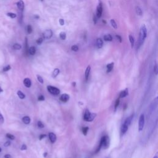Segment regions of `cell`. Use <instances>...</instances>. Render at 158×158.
<instances>
[{"instance_id": "obj_13", "label": "cell", "mask_w": 158, "mask_h": 158, "mask_svg": "<svg viewBox=\"0 0 158 158\" xmlns=\"http://www.w3.org/2000/svg\"><path fill=\"white\" fill-rule=\"evenodd\" d=\"M129 95V93H128V90L127 89H125V90L122 91V92H121V93H120L119 97L120 98H125L127 95Z\"/></svg>"}, {"instance_id": "obj_28", "label": "cell", "mask_w": 158, "mask_h": 158, "mask_svg": "<svg viewBox=\"0 0 158 158\" xmlns=\"http://www.w3.org/2000/svg\"><path fill=\"white\" fill-rule=\"evenodd\" d=\"M59 37H60L61 40H65V38H66V33H65V32H60V34H59Z\"/></svg>"}, {"instance_id": "obj_36", "label": "cell", "mask_w": 158, "mask_h": 158, "mask_svg": "<svg viewBox=\"0 0 158 158\" xmlns=\"http://www.w3.org/2000/svg\"><path fill=\"white\" fill-rule=\"evenodd\" d=\"M37 125L38 126L39 128H43L45 126H44V124L41 122V121H38L37 123Z\"/></svg>"}, {"instance_id": "obj_17", "label": "cell", "mask_w": 158, "mask_h": 158, "mask_svg": "<svg viewBox=\"0 0 158 158\" xmlns=\"http://www.w3.org/2000/svg\"><path fill=\"white\" fill-rule=\"evenodd\" d=\"M28 53H29L30 55H34L36 53V48L35 46H31L28 50Z\"/></svg>"}, {"instance_id": "obj_46", "label": "cell", "mask_w": 158, "mask_h": 158, "mask_svg": "<svg viewBox=\"0 0 158 158\" xmlns=\"http://www.w3.org/2000/svg\"><path fill=\"white\" fill-rule=\"evenodd\" d=\"M46 136V135H45V134H42V135H40V136H39V139H40V140H42L43 138H45Z\"/></svg>"}, {"instance_id": "obj_40", "label": "cell", "mask_w": 158, "mask_h": 158, "mask_svg": "<svg viewBox=\"0 0 158 158\" xmlns=\"http://www.w3.org/2000/svg\"><path fill=\"white\" fill-rule=\"evenodd\" d=\"M36 42H37V43L38 45H41V44L42 43V42H43V39H42V38H38Z\"/></svg>"}, {"instance_id": "obj_29", "label": "cell", "mask_w": 158, "mask_h": 158, "mask_svg": "<svg viewBox=\"0 0 158 158\" xmlns=\"http://www.w3.org/2000/svg\"><path fill=\"white\" fill-rule=\"evenodd\" d=\"M7 16H8V17L12 18V19H14V18H16V17H17V15H16L15 13H7Z\"/></svg>"}, {"instance_id": "obj_3", "label": "cell", "mask_w": 158, "mask_h": 158, "mask_svg": "<svg viewBox=\"0 0 158 158\" xmlns=\"http://www.w3.org/2000/svg\"><path fill=\"white\" fill-rule=\"evenodd\" d=\"M47 90L50 93L53 95H58L60 93V90L56 87H53V86H48Z\"/></svg>"}, {"instance_id": "obj_4", "label": "cell", "mask_w": 158, "mask_h": 158, "mask_svg": "<svg viewBox=\"0 0 158 158\" xmlns=\"http://www.w3.org/2000/svg\"><path fill=\"white\" fill-rule=\"evenodd\" d=\"M102 4L101 1H99V3H98V6L96 8V16L98 18H100L102 16Z\"/></svg>"}, {"instance_id": "obj_27", "label": "cell", "mask_w": 158, "mask_h": 158, "mask_svg": "<svg viewBox=\"0 0 158 158\" xmlns=\"http://www.w3.org/2000/svg\"><path fill=\"white\" fill-rule=\"evenodd\" d=\"M13 48L16 50H20V49L22 48V46H21V45H20V44L15 43L13 45Z\"/></svg>"}, {"instance_id": "obj_32", "label": "cell", "mask_w": 158, "mask_h": 158, "mask_svg": "<svg viewBox=\"0 0 158 158\" xmlns=\"http://www.w3.org/2000/svg\"><path fill=\"white\" fill-rule=\"evenodd\" d=\"M37 77L38 81L40 83V84H43V78H42L40 75H37Z\"/></svg>"}, {"instance_id": "obj_47", "label": "cell", "mask_w": 158, "mask_h": 158, "mask_svg": "<svg viewBox=\"0 0 158 158\" xmlns=\"http://www.w3.org/2000/svg\"><path fill=\"white\" fill-rule=\"evenodd\" d=\"M116 38L117 39L118 41H119V42H122V38H121L119 35H117L116 36Z\"/></svg>"}, {"instance_id": "obj_50", "label": "cell", "mask_w": 158, "mask_h": 158, "mask_svg": "<svg viewBox=\"0 0 158 158\" xmlns=\"http://www.w3.org/2000/svg\"><path fill=\"white\" fill-rule=\"evenodd\" d=\"M44 157H46V155H47V153H44Z\"/></svg>"}, {"instance_id": "obj_12", "label": "cell", "mask_w": 158, "mask_h": 158, "mask_svg": "<svg viewBox=\"0 0 158 158\" xmlns=\"http://www.w3.org/2000/svg\"><path fill=\"white\" fill-rule=\"evenodd\" d=\"M90 70H91V67L90 65L87 67V69L85 70V79L86 80H88V77L90 75Z\"/></svg>"}, {"instance_id": "obj_31", "label": "cell", "mask_w": 158, "mask_h": 158, "mask_svg": "<svg viewBox=\"0 0 158 158\" xmlns=\"http://www.w3.org/2000/svg\"><path fill=\"white\" fill-rule=\"evenodd\" d=\"M88 131V127H83L82 128V132L84 135H87V133Z\"/></svg>"}, {"instance_id": "obj_38", "label": "cell", "mask_w": 158, "mask_h": 158, "mask_svg": "<svg viewBox=\"0 0 158 158\" xmlns=\"http://www.w3.org/2000/svg\"><path fill=\"white\" fill-rule=\"evenodd\" d=\"M38 101H44V100H45V97H44V96H43V95H40V96H38Z\"/></svg>"}, {"instance_id": "obj_54", "label": "cell", "mask_w": 158, "mask_h": 158, "mask_svg": "<svg viewBox=\"0 0 158 158\" xmlns=\"http://www.w3.org/2000/svg\"><path fill=\"white\" fill-rule=\"evenodd\" d=\"M1 151H2L1 148H0V152H1Z\"/></svg>"}, {"instance_id": "obj_11", "label": "cell", "mask_w": 158, "mask_h": 158, "mask_svg": "<svg viewBox=\"0 0 158 158\" xmlns=\"http://www.w3.org/2000/svg\"><path fill=\"white\" fill-rule=\"evenodd\" d=\"M128 128H129V126H127L125 124H123L122 127H121V133H122V135H124V134H125L127 132Z\"/></svg>"}, {"instance_id": "obj_41", "label": "cell", "mask_w": 158, "mask_h": 158, "mask_svg": "<svg viewBox=\"0 0 158 158\" xmlns=\"http://www.w3.org/2000/svg\"><path fill=\"white\" fill-rule=\"evenodd\" d=\"M97 19H98V17H96V14H93V22H94L95 24L97 22Z\"/></svg>"}, {"instance_id": "obj_55", "label": "cell", "mask_w": 158, "mask_h": 158, "mask_svg": "<svg viewBox=\"0 0 158 158\" xmlns=\"http://www.w3.org/2000/svg\"></svg>"}, {"instance_id": "obj_19", "label": "cell", "mask_w": 158, "mask_h": 158, "mask_svg": "<svg viewBox=\"0 0 158 158\" xmlns=\"http://www.w3.org/2000/svg\"><path fill=\"white\" fill-rule=\"evenodd\" d=\"M22 121L25 124H29L30 123V118L28 116H25L22 118Z\"/></svg>"}, {"instance_id": "obj_14", "label": "cell", "mask_w": 158, "mask_h": 158, "mask_svg": "<svg viewBox=\"0 0 158 158\" xmlns=\"http://www.w3.org/2000/svg\"><path fill=\"white\" fill-rule=\"evenodd\" d=\"M132 119H133V116H130V117H127V119H126V120L125 121L124 124H126L127 126H129L130 124H131V122H132Z\"/></svg>"}, {"instance_id": "obj_48", "label": "cell", "mask_w": 158, "mask_h": 158, "mask_svg": "<svg viewBox=\"0 0 158 158\" xmlns=\"http://www.w3.org/2000/svg\"><path fill=\"white\" fill-rule=\"evenodd\" d=\"M5 158H12V156L10 154H8L5 155Z\"/></svg>"}, {"instance_id": "obj_49", "label": "cell", "mask_w": 158, "mask_h": 158, "mask_svg": "<svg viewBox=\"0 0 158 158\" xmlns=\"http://www.w3.org/2000/svg\"><path fill=\"white\" fill-rule=\"evenodd\" d=\"M3 92V89L1 88V87H0V93H2V92Z\"/></svg>"}, {"instance_id": "obj_23", "label": "cell", "mask_w": 158, "mask_h": 158, "mask_svg": "<svg viewBox=\"0 0 158 158\" xmlns=\"http://www.w3.org/2000/svg\"><path fill=\"white\" fill-rule=\"evenodd\" d=\"M129 40H130V43H131V46H132V48H133V46H134V43H135V40H134V38L132 37L131 35H130L129 37Z\"/></svg>"}, {"instance_id": "obj_10", "label": "cell", "mask_w": 158, "mask_h": 158, "mask_svg": "<svg viewBox=\"0 0 158 158\" xmlns=\"http://www.w3.org/2000/svg\"><path fill=\"white\" fill-rule=\"evenodd\" d=\"M17 6L19 10L23 11L24 9V3L22 0H19V1L17 3Z\"/></svg>"}, {"instance_id": "obj_26", "label": "cell", "mask_w": 158, "mask_h": 158, "mask_svg": "<svg viewBox=\"0 0 158 158\" xmlns=\"http://www.w3.org/2000/svg\"><path fill=\"white\" fill-rule=\"evenodd\" d=\"M111 24L112 27L114 28H115V29L117 28V25L116 22V21H115L114 19H111Z\"/></svg>"}, {"instance_id": "obj_44", "label": "cell", "mask_w": 158, "mask_h": 158, "mask_svg": "<svg viewBox=\"0 0 158 158\" xmlns=\"http://www.w3.org/2000/svg\"><path fill=\"white\" fill-rule=\"evenodd\" d=\"M59 23H60V25H61V26H62V25H64V20H63L62 19H59Z\"/></svg>"}, {"instance_id": "obj_30", "label": "cell", "mask_w": 158, "mask_h": 158, "mask_svg": "<svg viewBox=\"0 0 158 158\" xmlns=\"http://www.w3.org/2000/svg\"><path fill=\"white\" fill-rule=\"evenodd\" d=\"M6 137L9 139H11V140H14L15 139V136L13 135H12V134H11V133H7Z\"/></svg>"}, {"instance_id": "obj_33", "label": "cell", "mask_w": 158, "mask_h": 158, "mask_svg": "<svg viewBox=\"0 0 158 158\" xmlns=\"http://www.w3.org/2000/svg\"><path fill=\"white\" fill-rule=\"evenodd\" d=\"M71 50H72L73 51H79V47H78V46H77V45H73L71 47Z\"/></svg>"}, {"instance_id": "obj_51", "label": "cell", "mask_w": 158, "mask_h": 158, "mask_svg": "<svg viewBox=\"0 0 158 158\" xmlns=\"http://www.w3.org/2000/svg\"><path fill=\"white\" fill-rule=\"evenodd\" d=\"M72 85H74V87H75V82H73Z\"/></svg>"}, {"instance_id": "obj_43", "label": "cell", "mask_w": 158, "mask_h": 158, "mask_svg": "<svg viewBox=\"0 0 158 158\" xmlns=\"http://www.w3.org/2000/svg\"><path fill=\"white\" fill-rule=\"evenodd\" d=\"M4 121H5V119H4V117L2 115V114L0 112V122L2 123L4 122Z\"/></svg>"}, {"instance_id": "obj_21", "label": "cell", "mask_w": 158, "mask_h": 158, "mask_svg": "<svg viewBox=\"0 0 158 158\" xmlns=\"http://www.w3.org/2000/svg\"><path fill=\"white\" fill-rule=\"evenodd\" d=\"M17 95H18V96H19V98H20V99H24V98H25V95L23 94V93H22L21 91H20V90H19L18 92H17Z\"/></svg>"}, {"instance_id": "obj_34", "label": "cell", "mask_w": 158, "mask_h": 158, "mask_svg": "<svg viewBox=\"0 0 158 158\" xmlns=\"http://www.w3.org/2000/svg\"><path fill=\"white\" fill-rule=\"evenodd\" d=\"M11 69V66H10L9 65H6V67H5L3 68V70L4 72H8V70H9Z\"/></svg>"}, {"instance_id": "obj_6", "label": "cell", "mask_w": 158, "mask_h": 158, "mask_svg": "<svg viewBox=\"0 0 158 158\" xmlns=\"http://www.w3.org/2000/svg\"><path fill=\"white\" fill-rule=\"evenodd\" d=\"M43 37L45 39H50L53 36V32L51 30H46L43 33Z\"/></svg>"}, {"instance_id": "obj_25", "label": "cell", "mask_w": 158, "mask_h": 158, "mask_svg": "<svg viewBox=\"0 0 158 158\" xmlns=\"http://www.w3.org/2000/svg\"><path fill=\"white\" fill-rule=\"evenodd\" d=\"M59 72H60V70H59V69H55L54 70V71H53V77H56L58 75V74H59Z\"/></svg>"}, {"instance_id": "obj_24", "label": "cell", "mask_w": 158, "mask_h": 158, "mask_svg": "<svg viewBox=\"0 0 158 158\" xmlns=\"http://www.w3.org/2000/svg\"><path fill=\"white\" fill-rule=\"evenodd\" d=\"M136 14H137V15H138V16H142L143 14V12H142V10L141 9V8H139V7L137 6L136 7Z\"/></svg>"}, {"instance_id": "obj_53", "label": "cell", "mask_w": 158, "mask_h": 158, "mask_svg": "<svg viewBox=\"0 0 158 158\" xmlns=\"http://www.w3.org/2000/svg\"><path fill=\"white\" fill-rule=\"evenodd\" d=\"M153 158H158V156H154V157Z\"/></svg>"}, {"instance_id": "obj_9", "label": "cell", "mask_w": 158, "mask_h": 158, "mask_svg": "<svg viewBox=\"0 0 158 158\" xmlns=\"http://www.w3.org/2000/svg\"><path fill=\"white\" fill-rule=\"evenodd\" d=\"M69 99V95L67 94H62L60 96V100L62 102H67Z\"/></svg>"}, {"instance_id": "obj_42", "label": "cell", "mask_w": 158, "mask_h": 158, "mask_svg": "<svg viewBox=\"0 0 158 158\" xmlns=\"http://www.w3.org/2000/svg\"><path fill=\"white\" fill-rule=\"evenodd\" d=\"M27 148V146L25 145V144H22V146H21V147H20V149L22 151L23 150H26Z\"/></svg>"}, {"instance_id": "obj_37", "label": "cell", "mask_w": 158, "mask_h": 158, "mask_svg": "<svg viewBox=\"0 0 158 158\" xmlns=\"http://www.w3.org/2000/svg\"><path fill=\"white\" fill-rule=\"evenodd\" d=\"M120 104V100L119 99H117L116 100V104H115V110H116L117 107L119 106V105Z\"/></svg>"}, {"instance_id": "obj_52", "label": "cell", "mask_w": 158, "mask_h": 158, "mask_svg": "<svg viewBox=\"0 0 158 158\" xmlns=\"http://www.w3.org/2000/svg\"><path fill=\"white\" fill-rule=\"evenodd\" d=\"M102 22H103V23H106V22L105 20H102Z\"/></svg>"}, {"instance_id": "obj_56", "label": "cell", "mask_w": 158, "mask_h": 158, "mask_svg": "<svg viewBox=\"0 0 158 158\" xmlns=\"http://www.w3.org/2000/svg\"><path fill=\"white\" fill-rule=\"evenodd\" d=\"M42 1H43V0H42Z\"/></svg>"}, {"instance_id": "obj_5", "label": "cell", "mask_w": 158, "mask_h": 158, "mask_svg": "<svg viewBox=\"0 0 158 158\" xmlns=\"http://www.w3.org/2000/svg\"><path fill=\"white\" fill-rule=\"evenodd\" d=\"M144 125V114H141L139 119V123H138V130L141 132L143 129Z\"/></svg>"}, {"instance_id": "obj_15", "label": "cell", "mask_w": 158, "mask_h": 158, "mask_svg": "<svg viewBox=\"0 0 158 158\" xmlns=\"http://www.w3.org/2000/svg\"><path fill=\"white\" fill-rule=\"evenodd\" d=\"M96 45L98 48H101L103 46V42L101 38H98L96 40Z\"/></svg>"}, {"instance_id": "obj_20", "label": "cell", "mask_w": 158, "mask_h": 158, "mask_svg": "<svg viewBox=\"0 0 158 158\" xmlns=\"http://www.w3.org/2000/svg\"><path fill=\"white\" fill-rule=\"evenodd\" d=\"M104 40L106 42H111L112 40V36L109 34L106 35L104 36Z\"/></svg>"}, {"instance_id": "obj_7", "label": "cell", "mask_w": 158, "mask_h": 158, "mask_svg": "<svg viewBox=\"0 0 158 158\" xmlns=\"http://www.w3.org/2000/svg\"><path fill=\"white\" fill-rule=\"evenodd\" d=\"M23 85L27 87V88H30L32 85L31 80L28 78H25L23 80Z\"/></svg>"}, {"instance_id": "obj_2", "label": "cell", "mask_w": 158, "mask_h": 158, "mask_svg": "<svg viewBox=\"0 0 158 158\" xmlns=\"http://www.w3.org/2000/svg\"><path fill=\"white\" fill-rule=\"evenodd\" d=\"M100 143L101 146L104 149H107L109 146V138L107 136H104L101 138Z\"/></svg>"}, {"instance_id": "obj_22", "label": "cell", "mask_w": 158, "mask_h": 158, "mask_svg": "<svg viewBox=\"0 0 158 158\" xmlns=\"http://www.w3.org/2000/svg\"><path fill=\"white\" fill-rule=\"evenodd\" d=\"M96 116V114L95 113H91L90 115V117H89L87 121V122H92V121H93V120L95 119Z\"/></svg>"}, {"instance_id": "obj_8", "label": "cell", "mask_w": 158, "mask_h": 158, "mask_svg": "<svg viewBox=\"0 0 158 158\" xmlns=\"http://www.w3.org/2000/svg\"><path fill=\"white\" fill-rule=\"evenodd\" d=\"M49 138H50V141L52 143L56 142V139H57V137L56 135L53 133H49Z\"/></svg>"}, {"instance_id": "obj_1", "label": "cell", "mask_w": 158, "mask_h": 158, "mask_svg": "<svg viewBox=\"0 0 158 158\" xmlns=\"http://www.w3.org/2000/svg\"><path fill=\"white\" fill-rule=\"evenodd\" d=\"M146 36H147V29H146V27L145 25H143L141 27V28H140V31H139V42H138V48H139L140 47V46L142 45V44L143 43L144 40L146 38Z\"/></svg>"}, {"instance_id": "obj_16", "label": "cell", "mask_w": 158, "mask_h": 158, "mask_svg": "<svg viewBox=\"0 0 158 158\" xmlns=\"http://www.w3.org/2000/svg\"><path fill=\"white\" fill-rule=\"evenodd\" d=\"M90 114H91V112L89 111V110H88V109H86L85 112V114H84V119L85 121H88L89 117H90Z\"/></svg>"}, {"instance_id": "obj_35", "label": "cell", "mask_w": 158, "mask_h": 158, "mask_svg": "<svg viewBox=\"0 0 158 158\" xmlns=\"http://www.w3.org/2000/svg\"><path fill=\"white\" fill-rule=\"evenodd\" d=\"M27 32H28V33H29V34L32 32V26L30 25H28V26H27Z\"/></svg>"}, {"instance_id": "obj_18", "label": "cell", "mask_w": 158, "mask_h": 158, "mask_svg": "<svg viewBox=\"0 0 158 158\" xmlns=\"http://www.w3.org/2000/svg\"><path fill=\"white\" fill-rule=\"evenodd\" d=\"M114 62H111L110 64H108L107 65V72L109 73L111 72V70L113 69L114 67Z\"/></svg>"}, {"instance_id": "obj_39", "label": "cell", "mask_w": 158, "mask_h": 158, "mask_svg": "<svg viewBox=\"0 0 158 158\" xmlns=\"http://www.w3.org/2000/svg\"><path fill=\"white\" fill-rule=\"evenodd\" d=\"M154 72L156 74H158V65H157V64H155V65L154 67Z\"/></svg>"}, {"instance_id": "obj_45", "label": "cell", "mask_w": 158, "mask_h": 158, "mask_svg": "<svg viewBox=\"0 0 158 158\" xmlns=\"http://www.w3.org/2000/svg\"><path fill=\"white\" fill-rule=\"evenodd\" d=\"M10 144H11V142H10L9 141H8L4 144V146H5V147H8V146H10Z\"/></svg>"}]
</instances>
